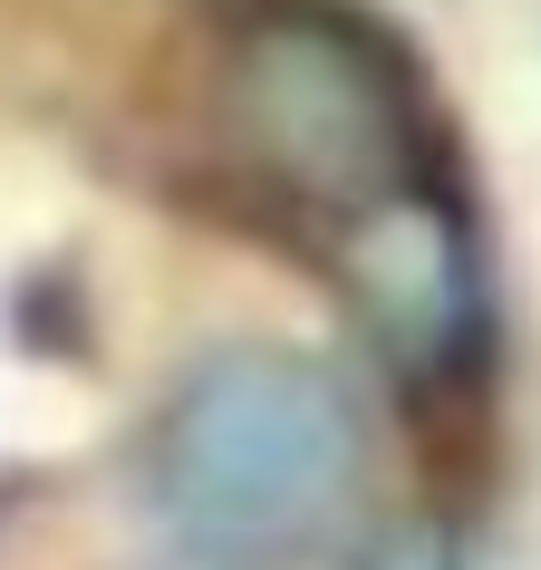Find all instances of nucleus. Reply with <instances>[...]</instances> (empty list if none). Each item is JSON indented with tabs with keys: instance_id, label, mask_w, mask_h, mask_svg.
I'll use <instances>...</instances> for the list:
<instances>
[{
	"instance_id": "obj_1",
	"label": "nucleus",
	"mask_w": 541,
	"mask_h": 570,
	"mask_svg": "<svg viewBox=\"0 0 541 570\" xmlns=\"http://www.w3.org/2000/svg\"><path fill=\"white\" fill-rule=\"evenodd\" d=\"M367 406L329 358L281 338H223L155 396L136 445V503L175 561L301 570L329 561L367 503Z\"/></svg>"
},
{
	"instance_id": "obj_2",
	"label": "nucleus",
	"mask_w": 541,
	"mask_h": 570,
	"mask_svg": "<svg viewBox=\"0 0 541 570\" xmlns=\"http://www.w3.org/2000/svg\"><path fill=\"white\" fill-rule=\"evenodd\" d=\"M223 136H233L242 175H262L281 204L348 223V233L416 194V155H425L396 59L348 10H319V0H281L233 30Z\"/></svg>"
},
{
	"instance_id": "obj_3",
	"label": "nucleus",
	"mask_w": 541,
	"mask_h": 570,
	"mask_svg": "<svg viewBox=\"0 0 541 570\" xmlns=\"http://www.w3.org/2000/svg\"><path fill=\"white\" fill-rule=\"evenodd\" d=\"M358 291L367 320L396 338V348H425V338H454V309H464V271H454L445 213L435 204H387L358 223Z\"/></svg>"
},
{
	"instance_id": "obj_4",
	"label": "nucleus",
	"mask_w": 541,
	"mask_h": 570,
	"mask_svg": "<svg viewBox=\"0 0 541 570\" xmlns=\"http://www.w3.org/2000/svg\"><path fill=\"white\" fill-rule=\"evenodd\" d=\"M348 570H464V551H454L445 522H396V532H377Z\"/></svg>"
},
{
	"instance_id": "obj_5",
	"label": "nucleus",
	"mask_w": 541,
	"mask_h": 570,
	"mask_svg": "<svg viewBox=\"0 0 541 570\" xmlns=\"http://www.w3.org/2000/svg\"><path fill=\"white\" fill-rule=\"evenodd\" d=\"M155 570H204V561H175V551H165V561H155Z\"/></svg>"
}]
</instances>
